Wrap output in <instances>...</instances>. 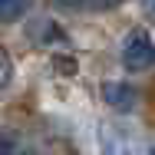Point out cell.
<instances>
[{
    "label": "cell",
    "instance_id": "obj_1",
    "mask_svg": "<svg viewBox=\"0 0 155 155\" xmlns=\"http://www.w3.org/2000/svg\"><path fill=\"white\" fill-rule=\"evenodd\" d=\"M122 66L129 73H145L155 66V43L149 33H132L122 43Z\"/></svg>",
    "mask_w": 155,
    "mask_h": 155
},
{
    "label": "cell",
    "instance_id": "obj_2",
    "mask_svg": "<svg viewBox=\"0 0 155 155\" xmlns=\"http://www.w3.org/2000/svg\"><path fill=\"white\" fill-rule=\"evenodd\" d=\"M102 102L116 112H132L139 106V89L129 83H102Z\"/></svg>",
    "mask_w": 155,
    "mask_h": 155
},
{
    "label": "cell",
    "instance_id": "obj_3",
    "mask_svg": "<svg viewBox=\"0 0 155 155\" xmlns=\"http://www.w3.org/2000/svg\"><path fill=\"white\" fill-rule=\"evenodd\" d=\"M30 10V0H0V23H13Z\"/></svg>",
    "mask_w": 155,
    "mask_h": 155
},
{
    "label": "cell",
    "instance_id": "obj_4",
    "mask_svg": "<svg viewBox=\"0 0 155 155\" xmlns=\"http://www.w3.org/2000/svg\"><path fill=\"white\" fill-rule=\"evenodd\" d=\"M63 7H79V10H109L122 0H60Z\"/></svg>",
    "mask_w": 155,
    "mask_h": 155
},
{
    "label": "cell",
    "instance_id": "obj_5",
    "mask_svg": "<svg viewBox=\"0 0 155 155\" xmlns=\"http://www.w3.org/2000/svg\"><path fill=\"white\" fill-rule=\"evenodd\" d=\"M50 63H53V69H56L60 76H76V69H79V63L73 60V56H60V53H56Z\"/></svg>",
    "mask_w": 155,
    "mask_h": 155
},
{
    "label": "cell",
    "instance_id": "obj_6",
    "mask_svg": "<svg viewBox=\"0 0 155 155\" xmlns=\"http://www.w3.org/2000/svg\"><path fill=\"white\" fill-rule=\"evenodd\" d=\"M10 76H13V63L7 56V50H0V89L10 86Z\"/></svg>",
    "mask_w": 155,
    "mask_h": 155
},
{
    "label": "cell",
    "instance_id": "obj_7",
    "mask_svg": "<svg viewBox=\"0 0 155 155\" xmlns=\"http://www.w3.org/2000/svg\"><path fill=\"white\" fill-rule=\"evenodd\" d=\"M13 152H17V145H13L10 139H3V142H0V155H13Z\"/></svg>",
    "mask_w": 155,
    "mask_h": 155
},
{
    "label": "cell",
    "instance_id": "obj_8",
    "mask_svg": "<svg viewBox=\"0 0 155 155\" xmlns=\"http://www.w3.org/2000/svg\"><path fill=\"white\" fill-rule=\"evenodd\" d=\"M13 155H36V152H30V149H23V152H20V149H17Z\"/></svg>",
    "mask_w": 155,
    "mask_h": 155
},
{
    "label": "cell",
    "instance_id": "obj_9",
    "mask_svg": "<svg viewBox=\"0 0 155 155\" xmlns=\"http://www.w3.org/2000/svg\"><path fill=\"white\" fill-rule=\"evenodd\" d=\"M149 13H152V17H155V0H152V3H149Z\"/></svg>",
    "mask_w": 155,
    "mask_h": 155
},
{
    "label": "cell",
    "instance_id": "obj_10",
    "mask_svg": "<svg viewBox=\"0 0 155 155\" xmlns=\"http://www.w3.org/2000/svg\"><path fill=\"white\" fill-rule=\"evenodd\" d=\"M149 155H155V149H149Z\"/></svg>",
    "mask_w": 155,
    "mask_h": 155
}]
</instances>
